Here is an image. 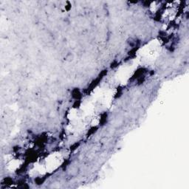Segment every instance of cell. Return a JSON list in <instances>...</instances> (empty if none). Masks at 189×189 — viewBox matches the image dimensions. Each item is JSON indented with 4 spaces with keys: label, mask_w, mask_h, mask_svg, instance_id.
Masks as SVG:
<instances>
[{
    "label": "cell",
    "mask_w": 189,
    "mask_h": 189,
    "mask_svg": "<svg viewBox=\"0 0 189 189\" xmlns=\"http://www.w3.org/2000/svg\"><path fill=\"white\" fill-rule=\"evenodd\" d=\"M69 173L70 175L75 176L76 174H78V168L77 167H72V168H70V169L69 170Z\"/></svg>",
    "instance_id": "6da1fadb"
}]
</instances>
